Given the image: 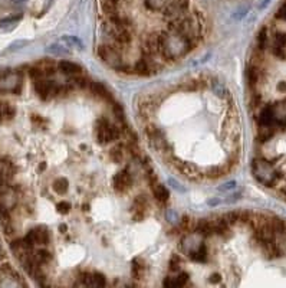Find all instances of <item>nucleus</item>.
<instances>
[{
    "instance_id": "obj_58",
    "label": "nucleus",
    "mask_w": 286,
    "mask_h": 288,
    "mask_svg": "<svg viewBox=\"0 0 286 288\" xmlns=\"http://www.w3.org/2000/svg\"><path fill=\"white\" fill-rule=\"evenodd\" d=\"M15 3H23V2H26V0H13Z\"/></svg>"
},
{
    "instance_id": "obj_56",
    "label": "nucleus",
    "mask_w": 286,
    "mask_h": 288,
    "mask_svg": "<svg viewBox=\"0 0 286 288\" xmlns=\"http://www.w3.org/2000/svg\"><path fill=\"white\" fill-rule=\"evenodd\" d=\"M210 281H211V282H219V281H220V275H219V274H213V275L210 277Z\"/></svg>"
},
{
    "instance_id": "obj_41",
    "label": "nucleus",
    "mask_w": 286,
    "mask_h": 288,
    "mask_svg": "<svg viewBox=\"0 0 286 288\" xmlns=\"http://www.w3.org/2000/svg\"><path fill=\"white\" fill-rule=\"evenodd\" d=\"M0 109H2V117L6 120H12L15 117V114H16V108L12 104H9V102L2 104Z\"/></svg>"
},
{
    "instance_id": "obj_25",
    "label": "nucleus",
    "mask_w": 286,
    "mask_h": 288,
    "mask_svg": "<svg viewBox=\"0 0 286 288\" xmlns=\"http://www.w3.org/2000/svg\"><path fill=\"white\" fill-rule=\"evenodd\" d=\"M188 282V274L181 272L177 277H167L164 279L163 285L164 287H184Z\"/></svg>"
},
{
    "instance_id": "obj_2",
    "label": "nucleus",
    "mask_w": 286,
    "mask_h": 288,
    "mask_svg": "<svg viewBox=\"0 0 286 288\" xmlns=\"http://www.w3.org/2000/svg\"><path fill=\"white\" fill-rule=\"evenodd\" d=\"M252 173L256 178L259 183L265 185L267 188H272L276 185L279 180V173L276 169L272 166V163H269L265 159H255L252 163Z\"/></svg>"
},
{
    "instance_id": "obj_54",
    "label": "nucleus",
    "mask_w": 286,
    "mask_h": 288,
    "mask_svg": "<svg viewBox=\"0 0 286 288\" xmlns=\"http://www.w3.org/2000/svg\"><path fill=\"white\" fill-rule=\"evenodd\" d=\"M245 15H246V8H242L240 10H237L235 18H236V19H240V18H243Z\"/></svg>"
},
{
    "instance_id": "obj_22",
    "label": "nucleus",
    "mask_w": 286,
    "mask_h": 288,
    "mask_svg": "<svg viewBox=\"0 0 286 288\" xmlns=\"http://www.w3.org/2000/svg\"><path fill=\"white\" fill-rule=\"evenodd\" d=\"M89 90L91 92L98 97L99 99H104V101H112V95L109 94V91L101 84V82H91L89 85Z\"/></svg>"
},
{
    "instance_id": "obj_44",
    "label": "nucleus",
    "mask_w": 286,
    "mask_h": 288,
    "mask_svg": "<svg viewBox=\"0 0 286 288\" xmlns=\"http://www.w3.org/2000/svg\"><path fill=\"white\" fill-rule=\"evenodd\" d=\"M223 218L230 226H233L237 222H240V212H227L226 215H223Z\"/></svg>"
},
{
    "instance_id": "obj_13",
    "label": "nucleus",
    "mask_w": 286,
    "mask_h": 288,
    "mask_svg": "<svg viewBox=\"0 0 286 288\" xmlns=\"http://www.w3.org/2000/svg\"><path fill=\"white\" fill-rule=\"evenodd\" d=\"M16 205V195H15V190L9 188V186H5L3 183L0 185V208L10 210V209L15 208Z\"/></svg>"
},
{
    "instance_id": "obj_24",
    "label": "nucleus",
    "mask_w": 286,
    "mask_h": 288,
    "mask_svg": "<svg viewBox=\"0 0 286 288\" xmlns=\"http://www.w3.org/2000/svg\"><path fill=\"white\" fill-rule=\"evenodd\" d=\"M151 188H153V195H154V198L157 199L160 203H166L170 198V193H168V189L164 186V185H161V183H153L151 185Z\"/></svg>"
},
{
    "instance_id": "obj_26",
    "label": "nucleus",
    "mask_w": 286,
    "mask_h": 288,
    "mask_svg": "<svg viewBox=\"0 0 286 288\" xmlns=\"http://www.w3.org/2000/svg\"><path fill=\"white\" fill-rule=\"evenodd\" d=\"M257 124L259 126H273V114H272V105H266L257 116Z\"/></svg>"
},
{
    "instance_id": "obj_57",
    "label": "nucleus",
    "mask_w": 286,
    "mask_h": 288,
    "mask_svg": "<svg viewBox=\"0 0 286 288\" xmlns=\"http://www.w3.org/2000/svg\"><path fill=\"white\" fill-rule=\"evenodd\" d=\"M267 3H269V0H262V3L259 5V9H263V8H266Z\"/></svg>"
},
{
    "instance_id": "obj_34",
    "label": "nucleus",
    "mask_w": 286,
    "mask_h": 288,
    "mask_svg": "<svg viewBox=\"0 0 286 288\" xmlns=\"http://www.w3.org/2000/svg\"><path fill=\"white\" fill-rule=\"evenodd\" d=\"M188 257L193 259V261H196V262H206V261H207V249H206V245L201 244L196 251L190 252Z\"/></svg>"
},
{
    "instance_id": "obj_40",
    "label": "nucleus",
    "mask_w": 286,
    "mask_h": 288,
    "mask_svg": "<svg viewBox=\"0 0 286 288\" xmlns=\"http://www.w3.org/2000/svg\"><path fill=\"white\" fill-rule=\"evenodd\" d=\"M168 0H144V5L148 10H161L167 5Z\"/></svg>"
},
{
    "instance_id": "obj_16",
    "label": "nucleus",
    "mask_w": 286,
    "mask_h": 288,
    "mask_svg": "<svg viewBox=\"0 0 286 288\" xmlns=\"http://www.w3.org/2000/svg\"><path fill=\"white\" fill-rule=\"evenodd\" d=\"M272 114H273V123L276 126L286 127V99L272 105Z\"/></svg>"
},
{
    "instance_id": "obj_31",
    "label": "nucleus",
    "mask_w": 286,
    "mask_h": 288,
    "mask_svg": "<svg viewBox=\"0 0 286 288\" xmlns=\"http://www.w3.org/2000/svg\"><path fill=\"white\" fill-rule=\"evenodd\" d=\"M275 136V127L273 126H259V133H257V139L262 143H266Z\"/></svg>"
},
{
    "instance_id": "obj_39",
    "label": "nucleus",
    "mask_w": 286,
    "mask_h": 288,
    "mask_svg": "<svg viewBox=\"0 0 286 288\" xmlns=\"http://www.w3.org/2000/svg\"><path fill=\"white\" fill-rule=\"evenodd\" d=\"M35 258L38 261V264H40L42 267H45V265H48L50 261H52V255L46 249H40V251H38L35 254Z\"/></svg>"
},
{
    "instance_id": "obj_23",
    "label": "nucleus",
    "mask_w": 286,
    "mask_h": 288,
    "mask_svg": "<svg viewBox=\"0 0 286 288\" xmlns=\"http://www.w3.org/2000/svg\"><path fill=\"white\" fill-rule=\"evenodd\" d=\"M36 67L42 71L45 78H49L52 75H55L56 74V68H58V65L50 60L39 61V62H36Z\"/></svg>"
},
{
    "instance_id": "obj_21",
    "label": "nucleus",
    "mask_w": 286,
    "mask_h": 288,
    "mask_svg": "<svg viewBox=\"0 0 286 288\" xmlns=\"http://www.w3.org/2000/svg\"><path fill=\"white\" fill-rule=\"evenodd\" d=\"M32 249L33 248L30 247L25 239H22V241H15V242L12 244V251H13V254H15L19 259H22L25 255H28L29 252H32Z\"/></svg>"
},
{
    "instance_id": "obj_27",
    "label": "nucleus",
    "mask_w": 286,
    "mask_h": 288,
    "mask_svg": "<svg viewBox=\"0 0 286 288\" xmlns=\"http://www.w3.org/2000/svg\"><path fill=\"white\" fill-rule=\"evenodd\" d=\"M196 232L201 238H207V237H211L213 235V228H211V223H210V219H201L196 223Z\"/></svg>"
},
{
    "instance_id": "obj_59",
    "label": "nucleus",
    "mask_w": 286,
    "mask_h": 288,
    "mask_svg": "<svg viewBox=\"0 0 286 288\" xmlns=\"http://www.w3.org/2000/svg\"><path fill=\"white\" fill-rule=\"evenodd\" d=\"M2 257H3V251H2V248H0V259H2Z\"/></svg>"
},
{
    "instance_id": "obj_3",
    "label": "nucleus",
    "mask_w": 286,
    "mask_h": 288,
    "mask_svg": "<svg viewBox=\"0 0 286 288\" xmlns=\"http://www.w3.org/2000/svg\"><path fill=\"white\" fill-rule=\"evenodd\" d=\"M98 56L105 62L108 67L114 68V70H122L124 62H122V56L119 48L115 43H102L98 46Z\"/></svg>"
},
{
    "instance_id": "obj_12",
    "label": "nucleus",
    "mask_w": 286,
    "mask_h": 288,
    "mask_svg": "<svg viewBox=\"0 0 286 288\" xmlns=\"http://www.w3.org/2000/svg\"><path fill=\"white\" fill-rule=\"evenodd\" d=\"M112 186H114V190L117 193H125L131 189L132 186V178L129 175L127 170H122V171H118L114 178H112Z\"/></svg>"
},
{
    "instance_id": "obj_52",
    "label": "nucleus",
    "mask_w": 286,
    "mask_h": 288,
    "mask_svg": "<svg viewBox=\"0 0 286 288\" xmlns=\"http://www.w3.org/2000/svg\"><path fill=\"white\" fill-rule=\"evenodd\" d=\"M168 183H170V185H173V188H174V189L176 190H180V192H184V188H181V186H180V185H178L177 182H176V180L174 179H170L168 180Z\"/></svg>"
},
{
    "instance_id": "obj_28",
    "label": "nucleus",
    "mask_w": 286,
    "mask_h": 288,
    "mask_svg": "<svg viewBox=\"0 0 286 288\" xmlns=\"http://www.w3.org/2000/svg\"><path fill=\"white\" fill-rule=\"evenodd\" d=\"M109 157H111V160H112L114 163H117V164L122 163V161L125 160V147H124L122 144H115V146L111 149V151H109Z\"/></svg>"
},
{
    "instance_id": "obj_9",
    "label": "nucleus",
    "mask_w": 286,
    "mask_h": 288,
    "mask_svg": "<svg viewBox=\"0 0 286 288\" xmlns=\"http://www.w3.org/2000/svg\"><path fill=\"white\" fill-rule=\"evenodd\" d=\"M23 239L29 244L32 248L35 245H48L50 241L49 231L45 228V226H36V228L30 229L29 232H28V235Z\"/></svg>"
},
{
    "instance_id": "obj_8",
    "label": "nucleus",
    "mask_w": 286,
    "mask_h": 288,
    "mask_svg": "<svg viewBox=\"0 0 286 288\" xmlns=\"http://www.w3.org/2000/svg\"><path fill=\"white\" fill-rule=\"evenodd\" d=\"M26 284L22 281L19 274L10 265L0 267V287H25Z\"/></svg>"
},
{
    "instance_id": "obj_37",
    "label": "nucleus",
    "mask_w": 286,
    "mask_h": 288,
    "mask_svg": "<svg viewBox=\"0 0 286 288\" xmlns=\"http://www.w3.org/2000/svg\"><path fill=\"white\" fill-rule=\"evenodd\" d=\"M146 272V264L141 258H135L132 261V277L135 279H141Z\"/></svg>"
},
{
    "instance_id": "obj_15",
    "label": "nucleus",
    "mask_w": 286,
    "mask_h": 288,
    "mask_svg": "<svg viewBox=\"0 0 286 288\" xmlns=\"http://www.w3.org/2000/svg\"><path fill=\"white\" fill-rule=\"evenodd\" d=\"M147 137H148V140H150V144H151L154 149H157V150L164 149V146H166V140H164L163 133H161L157 127L150 126V127L147 129Z\"/></svg>"
},
{
    "instance_id": "obj_38",
    "label": "nucleus",
    "mask_w": 286,
    "mask_h": 288,
    "mask_svg": "<svg viewBox=\"0 0 286 288\" xmlns=\"http://www.w3.org/2000/svg\"><path fill=\"white\" fill-rule=\"evenodd\" d=\"M60 42H62V43H65L68 48H75V49H78V50L84 49V45H82V42H81V40H79L77 36L65 35V36H62Z\"/></svg>"
},
{
    "instance_id": "obj_30",
    "label": "nucleus",
    "mask_w": 286,
    "mask_h": 288,
    "mask_svg": "<svg viewBox=\"0 0 286 288\" xmlns=\"http://www.w3.org/2000/svg\"><path fill=\"white\" fill-rule=\"evenodd\" d=\"M101 9L107 16L118 13V0H101Z\"/></svg>"
},
{
    "instance_id": "obj_51",
    "label": "nucleus",
    "mask_w": 286,
    "mask_h": 288,
    "mask_svg": "<svg viewBox=\"0 0 286 288\" xmlns=\"http://www.w3.org/2000/svg\"><path fill=\"white\" fill-rule=\"evenodd\" d=\"M191 220H193V219L187 218V216H184V218H183L181 223H183L184 229H187V231H191V228H193V222H191Z\"/></svg>"
},
{
    "instance_id": "obj_35",
    "label": "nucleus",
    "mask_w": 286,
    "mask_h": 288,
    "mask_svg": "<svg viewBox=\"0 0 286 288\" xmlns=\"http://www.w3.org/2000/svg\"><path fill=\"white\" fill-rule=\"evenodd\" d=\"M52 188H53V192L56 193V195H65L68 189H69V182L65 179V178H58V179L53 182V185H52Z\"/></svg>"
},
{
    "instance_id": "obj_18",
    "label": "nucleus",
    "mask_w": 286,
    "mask_h": 288,
    "mask_svg": "<svg viewBox=\"0 0 286 288\" xmlns=\"http://www.w3.org/2000/svg\"><path fill=\"white\" fill-rule=\"evenodd\" d=\"M16 169L13 163L8 159H0V180L2 182H9L15 178Z\"/></svg>"
},
{
    "instance_id": "obj_50",
    "label": "nucleus",
    "mask_w": 286,
    "mask_h": 288,
    "mask_svg": "<svg viewBox=\"0 0 286 288\" xmlns=\"http://www.w3.org/2000/svg\"><path fill=\"white\" fill-rule=\"evenodd\" d=\"M276 18L280 20H286V2L279 8V10L276 12Z\"/></svg>"
},
{
    "instance_id": "obj_5",
    "label": "nucleus",
    "mask_w": 286,
    "mask_h": 288,
    "mask_svg": "<svg viewBox=\"0 0 286 288\" xmlns=\"http://www.w3.org/2000/svg\"><path fill=\"white\" fill-rule=\"evenodd\" d=\"M119 130L107 119H99L95 126V137L101 144H108L119 139Z\"/></svg>"
},
{
    "instance_id": "obj_11",
    "label": "nucleus",
    "mask_w": 286,
    "mask_h": 288,
    "mask_svg": "<svg viewBox=\"0 0 286 288\" xmlns=\"http://www.w3.org/2000/svg\"><path fill=\"white\" fill-rule=\"evenodd\" d=\"M188 9V0H171L164 6V16L167 18H180Z\"/></svg>"
},
{
    "instance_id": "obj_1",
    "label": "nucleus",
    "mask_w": 286,
    "mask_h": 288,
    "mask_svg": "<svg viewBox=\"0 0 286 288\" xmlns=\"http://www.w3.org/2000/svg\"><path fill=\"white\" fill-rule=\"evenodd\" d=\"M193 46H194L193 40H190L177 32L160 35V53L166 60H178L193 49Z\"/></svg>"
},
{
    "instance_id": "obj_6",
    "label": "nucleus",
    "mask_w": 286,
    "mask_h": 288,
    "mask_svg": "<svg viewBox=\"0 0 286 288\" xmlns=\"http://www.w3.org/2000/svg\"><path fill=\"white\" fill-rule=\"evenodd\" d=\"M22 90V77L19 72L5 70L0 72V91H9L13 94H19Z\"/></svg>"
},
{
    "instance_id": "obj_33",
    "label": "nucleus",
    "mask_w": 286,
    "mask_h": 288,
    "mask_svg": "<svg viewBox=\"0 0 286 288\" xmlns=\"http://www.w3.org/2000/svg\"><path fill=\"white\" fill-rule=\"evenodd\" d=\"M22 16H16V18H10V19L0 20V33H9L15 29L19 23Z\"/></svg>"
},
{
    "instance_id": "obj_36",
    "label": "nucleus",
    "mask_w": 286,
    "mask_h": 288,
    "mask_svg": "<svg viewBox=\"0 0 286 288\" xmlns=\"http://www.w3.org/2000/svg\"><path fill=\"white\" fill-rule=\"evenodd\" d=\"M269 35H267V29L266 28H262L260 32L257 33V50L259 52H263V50L266 49L267 46H269Z\"/></svg>"
},
{
    "instance_id": "obj_4",
    "label": "nucleus",
    "mask_w": 286,
    "mask_h": 288,
    "mask_svg": "<svg viewBox=\"0 0 286 288\" xmlns=\"http://www.w3.org/2000/svg\"><path fill=\"white\" fill-rule=\"evenodd\" d=\"M171 32H177L180 35L186 36L190 40L196 42V39L200 35V25L194 18H181L177 22L170 25Z\"/></svg>"
},
{
    "instance_id": "obj_47",
    "label": "nucleus",
    "mask_w": 286,
    "mask_h": 288,
    "mask_svg": "<svg viewBox=\"0 0 286 288\" xmlns=\"http://www.w3.org/2000/svg\"><path fill=\"white\" fill-rule=\"evenodd\" d=\"M200 88V82L198 81H188L186 85H183L184 91H197Z\"/></svg>"
},
{
    "instance_id": "obj_49",
    "label": "nucleus",
    "mask_w": 286,
    "mask_h": 288,
    "mask_svg": "<svg viewBox=\"0 0 286 288\" xmlns=\"http://www.w3.org/2000/svg\"><path fill=\"white\" fill-rule=\"evenodd\" d=\"M180 265H181L180 257H173L171 261H170V269L171 271H180Z\"/></svg>"
},
{
    "instance_id": "obj_53",
    "label": "nucleus",
    "mask_w": 286,
    "mask_h": 288,
    "mask_svg": "<svg viewBox=\"0 0 286 288\" xmlns=\"http://www.w3.org/2000/svg\"><path fill=\"white\" fill-rule=\"evenodd\" d=\"M167 219L170 220V222H173V223H174V222H177L178 220L177 216H176V213H174L173 210H168L167 212Z\"/></svg>"
},
{
    "instance_id": "obj_48",
    "label": "nucleus",
    "mask_w": 286,
    "mask_h": 288,
    "mask_svg": "<svg viewBox=\"0 0 286 288\" xmlns=\"http://www.w3.org/2000/svg\"><path fill=\"white\" fill-rule=\"evenodd\" d=\"M56 209H58V212H59L60 215H65V213L69 212L70 205L68 202H59V203L56 205Z\"/></svg>"
},
{
    "instance_id": "obj_43",
    "label": "nucleus",
    "mask_w": 286,
    "mask_h": 288,
    "mask_svg": "<svg viewBox=\"0 0 286 288\" xmlns=\"http://www.w3.org/2000/svg\"><path fill=\"white\" fill-rule=\"evenodd\" d=\"M226 171H227L226 167H223V166H216V167H210V169H208L207 176L210 179H219V178L225 176Z\"/></svg>"
},
{
    "instance_id": "obj_10",
    "label": "nucleus",
    "mask_w": 286,
    "mask_h": 288,
    "mask_svg": "<svg viewBox=\"0 0 286 288\" xmlns=\"http://www.w3.org/2000/svg\"><path fill=\"white\" fill-rule=\"evenodd\" d=\"M270 52L279 58V60H286V33L285 32H276L272 39H269V46Z\"/></svg>"
},
{
    "instance_id": "obj_60",
    "label": "nucleus",
    "mask_w": 286,
    "mask_h": 288,
    "mask_svg": "<svg viewBox=\"0 0 286 288\" xmlns=\"http://www.w3.org/2000/svg\"><path fill=\"white\" fill-rule=\"evenodd\" d=\"M2 119H3V117H2V109H0V121H2Z\"/></svg>"
},
{
    "instance_id": "obj_42",
    "label": "nucleus",
    "mask_w": 286,
    "mask_h": 288,
    "mask_svg": "<svg viewBox=\"0 0 286 288\" xmlns=\"http://www.w3.org/2000/svg\"><path fill=\"white\" fill-rule=\"evenodd\" d=\"M211 88H213V91H214V94H216L217 97H220V98H225L227 95V88L225 87V84L220 82V81H211Z\"/></svg>"
},
{
    "instance_id": "obj_20",
    "label": "nucleus",
    "mask_w": 286,
    "mask_h": 288,
    "mask_svg": "<svg viewBox=\"0 0 286 288\" xmlns=\"http://www.w3.org/2000/svg\"><path fill=\"white\" fill-rule=\"evenodd\" d=\"M144 49H146V52H147L148 55L160 53V35H157V33H151V35H148L147 39H146Z\"/></svg>"
},
{
    "instance_id": "obj_46",
    "label": "nucleus",
    "mask_w": 286,
    "mask_h": 288,
    "mask_svg": "<svg viewBox=\"0 0 286 288\" xmlns=\"http://www.w3.org/2000/svg\"><path fill=\"white\" fill-rule=\"evenodd\" d=\"M236 188H237L236 182H235V180H230V182H227L225 185H222V186L219 188V192H223V193L226 192V193H229V192H233Z\"/></svg>"
},
{
    "instance_id": "obj_19",
    "label": "nucleus",
    "mask_w": 286,
    "mask_h": 288,
    "mask_svg": "<svg viewBox=\"0 0 286 288\" xmlns=\"http://www.w3.org/2000/svg\"><path fill=\"white\" fill-rule=\"evenodd\" d=\"M58 70L65 74V75H69V77H74V75H79L82 74V67L75 64V62H70V61H60L58 64Z\"/></svg>"
},
{
    "instance_id": "obj_17",
    "label": "nucleus",
    "mask_w": 286,
    "mask_h": 288,
    "mask_svg": "<svg viewBox=\"0 0 286 288\" xmlns=\"http://www.w3.org/2000/svg\"><path fill=\"white\" fill-rule=\"evenodd\" d=\"M148 208V202L146 196H138L135 198L134 203H132V218L135 220H141V219L146 216Z\"/></svg>"
},
{
    "instance_id": "obj_55",
    "label": "nucleus",
    "mask_w": 286,
    "mask_h": 288,
    "mask_svg": "<svg viewBox=\"0 0 286 288\" xmlns=\"http://www.w3.org/2000/svg\"><path fill=\"white\" fill-rule=\"evenodd\" d=\"M277 91H280V92H285L286 91V82H279V85H277Z\"/></svg>"
},
{
    "instance_id": "obj_29",
    "label": "nucleus",
    "mask_w": 286,
    "mask_h": 288,
    "mask_svg": "<svg viewBox=\"0 0 286 288\" xmlns=\"http://www.w3.org/2000/svg\"><path fill=\"white\" fill-rule=\"evenodd\" d=\"M46 52H49L52 55H56V56H65V55H69L70 50L68 49V46L62 42H56V43H52L46 48Z\"/></svg>"
},
{
    "instance_id": "obj_61",
    "label": "nucleus",
    "mask_w": 286,
    "mask_h": 288,
    "mask_svg": "<svg viewBox=\"0 0 286 288\" xmlns=\"http://www.w3.org/2000/svg\"><path fill=\"white\" fill-rule=\"evenodd\" d=\"M2 183H3V182H2V180H0V185H2Z\"/></svg>"
},
{
    "instance_id": "obj_32",
    "label": "nucleus",
    "mask_w": 286,
    "mask_h": 288,
    "mask_svg": "<svg viewBox=\"0 0 286 288\" xmlns=\"http://www.w3.org/2000/svg\"><path fill=\"white\" fill-rule=\"evenodd\" d=\"M134 72L137 75H141V77H148V75L153 74V70H151V67H150V64H148L147 61L144 60V58H141V60L137 61V64L134 67Z\"/></svg>"
},
{
    "instance_id": "obj_7",
    "label": "nucleus",
    "mask_w": 286,
    "mask_h": 288,
    "mask_svg": "<svg viewBox=\"0 0 286 288\" xmlns=\"http://www.w3.org/2000/svg\"><path fill=\"white\" fill-rule=\"evenodd\" d=\"M35 92L38 94V97L43 101L52 99L53 97L59 95V85L52 82L48 78H40V80H35Z\"/></svg>"
},
{
    "instance_id": "obj_45",
    "label": "nucleus",
    "mask_w": 286,
    "mask_h": 288,
    "mask_svg": "<svg viewBox=\"0 0 286 288\" xmlns=\"http://www.w3.org/2000/svg\"><path fill=\"white\" fill-rule=\"evenodd\" d=\"M28 43H29V40H26V39L15 40L13 43H10L9 45V48H8V52H15V50L22 49V48H25Z\"/></svg>"
},
{
    "instance_id": "obj_14",
    "label": "nucleus",
    "mask_w": 286,
    "mask_h": 288,
    "mask_svg": "<svg viewBox=\"0 0 286 288\" xmlns=\"http://www.w3.org/2000/svg\"><path fill=\"white\" fill-rule=\"evenodd\" d=\"M210 223H211V228H213V234H217L223 238H229L232 235V226L227 223L223 216H219V218L210 219Z\"/></svg>"
}]
</instances>
